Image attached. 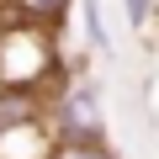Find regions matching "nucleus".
I'll return each mask as SVG.
<instances>
[{"instance_id": "5", "label": "nucleus", "mask_w": 159, "mask_h": 159, "mask_svg": "<svg viewBox=\"0 0 159 159\" xmlns=\"http://www.w3.org/2000/svg\"><path fill=\"white\" fill-rule=\"evenodd\" d=\"M122 16H127V27H133V32H143V27H148V16H154V0H122Z\"/></svg>"}, {"instance_id": "2", "label": "nucleus", "mask_w": 159, "mask_h": 159, "mask_svg": "<svg viewBox=\"0 0 159 159\" xmlns=\"http://www.w3.org/2000/svg\"><path fill=\"white\" fill-rule=\"evenodd\" d=\"M48 159H117L106 138H74V143H53Z\"/></svg>"}, {"instance_id": "3", "label": "nucleus", "mask_w": 159, "mask_h": 159, "mask_svg": "<svg viewBox=\"0 0 159 159\" xmlns=\"http://www.w3.org/2000/svg\"><path fill=\"white\" fill-rule=\"evenodd\" d=\"M80 21H85V37H90L96 53H111V32L101 21V0H80Z\"/></svg>"}, {"instance_id": "1", "label": "nucleus", "mask_w": 159, "mask_h": 159, "mask_svg": "<svg viewBox=\"0 0 159 159\" xmlns=\"http://www.w3.org/2000/svg\"><path fill=\"white\" fill-rule=\"evenodd\" d=\"M53 143H74V138H106V122H101V96L90 80H74L64 85V96L53 101Z\"/></svg>"}, {"instance_id": "4", "label": "nucleus", "mask_w": 159, "mask_h": 159, "mask_svg": "<svg viewBox=\"0 0 159 159\" xmlns=\"http://www.w3.org/2000/svg\"><path fill=\"white\" fill-rule=\"evenodd\" d=\"M74 0H21V16H37V21H58Z\"/></svg>"}]
</instances>
